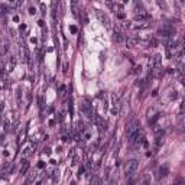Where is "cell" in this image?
<instances>
[{
    "label": "cell",
    "instance_id": "obj_11",
    "mask_svg": "<svg viewBox=\"0 0 185 185\" xmlns=\"http://www.w3.org/2000/svg\"><path fill=\"white\" fill-rule=\"evenodd\" d=\"M17 104L19 106L22 104V92H20V90H17Z\"/></svg>",
    "mask_w": 185,
    "mask_h": 185
},
{
    "label": "cell",
    "instance_id": "obj_1",
    "mask_svg": "<svg viewBox=\"0 0 185 185\" xmlns=\"http://www.w3.org/2000/svg\"><path fill=\"white\" fill-rule=\"evenodd\" d=\"M137 168H139V162H137L136 159L127 160L126 165H124V175H126V176H132L133 173L137 171Z\"/></svg>",
    "mask_w": 185,
    "mask_h": 185
},
{
    "label": "cell",
    "instance_id": "obj_2",
    "mask_svg": "<svg viewBox=\"0 0 185 185\" xmlns=\"http://www.w3.org/2000/svg\"><path fill=\"white\" fill-rule=\"evenodd\" d=\"M158 35L163 36V38H169L172 35H175V27L171 26V25H165V26H162L158 30Z\"/></svg>",
    "mask_w": 185,
    "mask_h": 185
},
{
    "label": "cell",
    "instance_id": "obj_5",
    "mask_svg": "<svg viewBox=\"0 0 185 185\" xmlns=\"http://www.w3.org/2000/svg\"><path fill=\"white\" fill-rule=\"evenodd\" d=\"M140 43V39L137 38V36H130V38H127V46L129 48H134V46H137Z\"/></svg>",
    "mask_w": 185,
    "mask_h": 185
},
{
    "label": "cell",
    "instance_id": "obj_12",
    "mask_svg": "<svg viewBox=\"0 0 185 185\" xmlns=\"http://www.w3.org/2000/svg\"><path fill=\"white\" fill-rule=\"evenodd\" d=\"M101 182V179H98V178H92L91 179V184H100Z\"/></svg>",
    "mask_w": 185,
    "mask_h": 185
},
{
    "label": "cell",
    "instance_id": "obj_8",
    "mask_svg": "<svg viewBox=\"0 0 185 185\" xmlns=\"http://www.w3.org/2000/svg\"><path fill=\"white\" fill-rule=\"evenodd\" d=\"M114 40L117 42V43H120V42H123L124 40V36H123V33L120 32V30H114Z\"/></svg>",
    "mask_w": 185,
    "mask_h": 185
},
{
    "label": "cell",
    "instance_id": "obj_10",
    "mask_svg": "<svg viewBox=\"0 0 185 185\" xmlns=\"http://www.w3.org/2000/svg\"><path fill=\"white\" fill-rule=\"evenodd\" d=\"M27 168H29V163H27L26 160H25V163H23V166H22V173H26V171H27Z\"/></svg>",
    "mask_w": 185,
    "mask_h": 185
},
{
    "label": "cell",
    "instance_id": "obj_3",
    "mask_svg": "<svg viewBox=\"0 0 185 185\" xmlns=\"http://www.w3.org/2000/svg\"><path fill=\"white\" fill-rule=\"evenodd\" d=\"M139 127H140V123H139L137 120H132V121L126 126V133H127V136H130L132 133H134Z\"/></svg>",
    "mask_w": 185,
    "mask_h": 185
},
{
    "label": "cell",
    "instance_id": "obj_4",
    "mask_svg": "<svg viewBox=\"0 0 185 185\" xmlns=\"http://www.w3.org/2000/svg\"><path fill=\"white\" fill-rule=\"evenodd\" d=\"M95 16L98 17V20L106 27H110V19H108V16H107L106 13H103V12H100V10H95Z\"/></svg>",
    "mask_w": 185,
    "mask_h": 185
},
{
    "label": "cell",
    "instance_id": "obj_7",
    "mask_svg": "<svg viewBox=\"0 0 185 185\" xmlns=\"http://www.w3.org/2000/svg\"><path fill=\"white\" fill-rule=\"evenodd\" d=\"M136 20H143V22H147L149 19H150V16L147 13H145V12H142V13H139V14H136V17H134Z\"/></svg>",
    "mask_w": 185,
    "mask_h": 185
},
{
    "label": "cell",
    "instance_id": "obj_9",
    "mask_svg": "<svg viewBox=\"0 0 185 185\" xmlns=\"http://www.w3.org/2000/svg\"><path fill=\"white\" fill-rule=\"evenodd\" d=\"M168 166H162V168H159L158 171V178H165L166 175H168Z\"/></svg>",
    "mask_w": 185,
    "mask_h": 185
},
{
    "label": "cell",
    "instance_id": "obj_6",
    "mask_svg": "<svg viewBox=\"0 0 185 185\" xmlns=\"http://www.w3.org/2000/svg\"><path fill=\"white\" fill-rule=\"evenodd\" d=\"M27 58H29V53H27L26 46H25V45H22V46H20V59H22L23 62H26Z\"/></svg>",
    "mask_w": 185,
    "mask_h": 185
},
{
    "label": "cell",
    "instance_id": "obj_13",
    "mask_svg": "<svg viewBox=\"0 0 185 185\" xmlns=\"http://www.w3.org/2000/svg\"><path fill=\"white\" fill-rule=\"evenodd\" d=\"M9 3H12V4H16V0H7Z\"/></svg>",
    "mask_w": 185,
    "mask_h": 185
}]
</instances>
